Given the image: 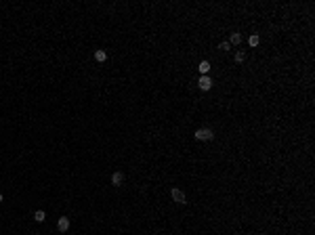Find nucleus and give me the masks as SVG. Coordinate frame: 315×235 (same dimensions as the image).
Masks as SVG:
<instances>
[{
	"label": "nucleus",
	"instance_id": "3",
	"mask_svg": "<svg viewBox=\"0 0 315 235\" xmlns=\"http://www.w3.org/2000/svg\"><path fill=\"white\" fill-rule=\"evenodd\" d=\"M170 197H172L176 204H185V193H183L181 189H176V187L172 189V191H170Z\"/></svg>",
	"mask_w": 315,
	"mask_h": 235
},
{
	"label": "nucleus",
	"instance_id": "5",
	"mask_svg": "<svg viewBox=\"0 0 315 235\" xmlns=\"http://www.w3.org/2000/svg\"><path fill=\"white\" fill-rule=\"evenodd\" d=\"M122 183H124V174H122V172H113V174H112V185L120 187Z\"/></svg>",
	"mask_w": 315,
	"mask_h": 235
},
{
	"label": "nucleus",
	"instance_id": "1",
	"mask_svg": "<svg viewBox=\"0 0 315 235\" xmlns=\"http://www.w3.org/2000/svg\"><path fill=\"white\" fill-rule=\"evenodd\" d=\"M196 138L197 141H212V138H214V132L210 130V128H200V130H196Z\"/></svg>",
	"mask_w": 315,
	"mask_h": 235
},
{
	"label": "nucleus",
	"instance_id": "4",
	"mask_svg": "<svg viewBox=\"0 0 315 235\" xmlns=\"http://www.w3.org/2000/svg\"><path fill=\"white\" fill-rule=\"evenodd\" d=\"M57 229H59L61 233H65V231L70 229V218H67V216H61V218L57 221Z\"/></svg>",
	"mask_w": 315,
	"mask_h": 235
},
{
	"label": "nucleus",
	"instance_id": "10",
	"mask_svg": "<svg viewBox=\"0 0 315 235\" xmlns=\"http://www.w3.org/2000/svg\"><path fill=\"white\" fill-rule=\"evenodd\" d=\"M239 42H242V36H239L238 32H233L231 38H229V44H239Z\"/></svg>",
	"mask_w": 315,
	"mask_h": 235
},
{
	"label": "nucleus",
	"instance_id": "6",
	"mask_svg": "<svg viewBox=\"0 0 315 235\" xmlns=\"http://www.w3.org/2000/svg\"><path fill=\"white\" fill-rule=\"evenodd\" d=\"M197 69H200V74H202V76H208V71H210V63H208V61H202L200 65H197Z\"/></svg>",
	"mask_w": 315,
	"mask_h": 235
},
{
	"label": "nucleus",
	"instance_id": "7",
	"mask_svg": "<svg viewBox=\"0 0 315 235\" xmlns=\"http://www.w3.org/2000/svg\"><path fill=\"white\" fill-rule=\"evenodd\" d=\"M95 61H99V63L107 61V53L105 50H95Z\"/></svg>",
	"mask_w": 315,
	"mask_h": 235
},
{
	"label": "nucleus",
	"instance_id": "13",
	"mask_svg": "<svg viewBox=\"0 0 315 235\" xmlns=\"http://www.w3.org/2000/svg\"><path fill=\"white\" fill-rule=\"evenodd\" d=\"M0 201H2V193H0Z\"/></svg>",
	"mask_w": 315,
	"mask_h": 235
},
{
	"label": "nucleus",
	"instance_id": "8",
	"mask_svg": "<svg viewBox=\"0 0 315 235\" xmlns=\"http://www.w3.org/2000/svg\"><path fill=\"white\" fill-rule=\"evenodd\" d=\"M34 221H36V222H44V221H46L44 210H36V212H34Z\"/></svg>",
	"mask_w": 315,
	"mask_h": 235
},
{
	"label": "nucleus",
	"instance_id": "11",
	"mask_svg": "<svg viewBox=\"0 0 315 235\" xmlns=\"http://www.w3.org/2000/svg\"><path fill=\"white\" fill-rule=\"evenodd\" d=\"M244 59H246V53H244V50H238V53H235V61L244 63Z\"/></svg>",
	"mask_w": 315,
	"mask_h": 235
},
{
	"label": "nucleus",
	"instance_id": "9",
	"mask_svg": "<svg viewBox=\"0 0 315 235\" xmlns=\"http://www.w3.org/2000/svg\"><path fill=\"white\" fill-rule=\"evenodd\" d=\"M259 42H260L259 34H252L250 38H248V44H250V46H259Z\"/></svg>",
	"mask_w": 315,
	"mask_h": 235
},
{
	"label": "nucleus",
	"instance_id": "12",
	"mask_svg": "<svg viewBox=\"0 0 315 235\" xmlns=\"http://www.w3.org/2000/svg\"><path fill=\"white\" fill-rule=\"evenodd\" d=\"M229 49H231V44H229V42H223V44H221V50H223V53H227Z\"/></svg>",
	"mask_w": 315,
	"mask_h": 235
},
{
	"label": "nucleus",
	"instance_id": "2",
	"mask_svg": "<svg viewBox=\"0 0 315 235\" xmlns=\"http://www.w3.org/2000/svg\"><path fill=\"white\" fill-rule=\"evenodd\" d=\"M197 86H200V90H210V88H212V80H210L208 76H200Z\"/></svg>",
	"mask_w": 315,
	"mask_h": 235
}]
</instances>
